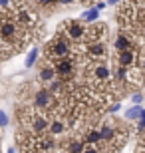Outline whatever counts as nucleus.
<instances>
[{
    "label": "nucleus",
    "instance_id": "obj_10",
    "mask_svg": "<svg viewBox=\"0 0 145 153\" xmlns=\"http://www.w3.org/2000/svg\"><path fill=\"white\" fill-rule=\"evenodd\" d=\"M117 66H123V68H127V70L137 68L139 66V48L117 52Z\"/></svg>",
    "mask_w": 145,
    "mask_h": 153
},
{
    "label": "nucleus",
    "instance_id": "obj_17",
    "mask_svg": "<svg viewBox=\"0 0 145 153\" xmlns=\"http://www.w3.org/2000/svg\"><path fill=\"white\" fill-rule=\"evenodd\" d=\"M141 115H143V108L141 105H131L125 111V121H139Z\"/></svg>",
    "mask_w": 145,
    "mask_h": 153
},
{
    "label": "nucleus",
    "instance_id": "obj_1",
    "mask_svg": "<svg viewBox=\"0 0 145 153\" xmlns=\"http://www.w3.org/2000/svg\"><path fill=\"white\" fill-rule=\"evenodd\" d=\"M84 76L88 82V88L100 91V94H107L113 90V70L106 60H100V62L86 60Z\"/></svg>",
    "mask_w": 145,
    "mask_h": 153
},
{
    "label": "nucleus",
    "instance_id": "obj_18",
    "mask_svg": "<svg viewBox=\"0 0 145 153\" xmlns=\"http://www.w3.org/2000/svg\"><path fill=\"white\" fill-rule=\"evenodd\" d=\"M97 16H100V10L97 8H88V10L82 14V22H89V24H95V20H97Z\"/></svg>",
    "mask_w": 145,
    "mask_h": 153
},
{
    "label": "nucleus",
    "instance_id": "obj_19",
    "mask_svg": "<svg viewBox=\"0 0 145 153\" xmlns=\"http://www.w3.org/2000/svg\"><path fill=\"white\" fill-rule=\"evenodd\" d=\"M38 56H40V50L38 48H32L30 54H28V58H26V68H32L34 64H36V60H38Z\"/></svg>",
    "mask_w": 145,
    "mask_h": 153
},
{
    "label": "nucleus",
    "instance_id": "obj_7",
    "mask_svg": "<svg viewBox=\"0 0 145 153\" xmlns=\"http://www.w3.org/2000/svg\"><path fill=\"white\" fill-rule=\"evenodd\" d=\"M58 30L64 32L74 44H84L86 36H88V28L84 26L82 20H66V22H62L58 26Z\"/></svg>",
    "mask_w": 145,
    "mask_h": 153
},
{
    "label": "nucleus",
    "instance_id": "obj_29",
    "mask_svg": "<svg viewBox=\"0 0 145 153\" xmlns=\"http://www.w3.org/2000/svg\"><path fill=\"white\" fill-rule=\"evenodd\" d=\"M106 6H107V2H97V4H95V8H97V10H103Z\"/></svg>",
    "mask_w": 145,
    "mask_h": 153
},
{
    "label": "nucleus",
    "instance_id": "obj_5",
    "mask_svg": "<svg viewBox=\"0 0 145 153\" xmlns=\"http://www.w3.org/2000/svg\"><path fill=\"white\" fill-rule=\"evenodd\" d=\"M76 54H82L80 48L74 44L64 32H60V30H58L56 36L44 46V56H46V60H50V62H56V60H62V58L76 56Z\"/></svg>",
    "mask_w": 145,
    "mask_h": 153
},
{
    "label": "nucleus",
    "instance_id": "obj_14",
    "mask_svg": "<svg viewBox=\"0 0 145 153\" xmlns=\"http://www.w3.org/2000/svg\"><path fill=\"white\" fill-rule=\"evenodd\" d=\"M84 149H86L84 137H70V139L64 143V147L60 145V153H82Z\"/></svg>",
    "mask_w": 145,
    "mask_h": 153
},
{
    "label": "nucleus",
    "instance_id": "obj_21",
    "mask_svg": "<svg viewBox=\"0 0 145 153\" xmlns=\"http://www.w3.org/2000/svg\"><path fill=\"white\" fill-rule=\"evenodd\" d=\"M143 100H145V94H141V91H137V94H133V96H131V102H133V105H139Z\"/></svg>",
    "mask_w": 145,
    "mask_h": 153
},
{
    "label": "nucleus",
    "instance_id": "obj_2",
    "mask_svg": "<svg viewBox=\"0 0 145 153\" xmlns=\"http://www.w3.org/2000/svg\"><path fill=\"white\" fill-rule=\"evenodd\" d=\"M101 131V149L107 153H117L127 143L129 137V125H123L121 121L107 119L100 125Z\"/></svg>",
    "mask_w": 145,
    "mask_h": 153
},
{
    "label": "nucleus",
    "instance_id": "obj_16",
    "mask_svg": "<svg viewBox=\"0 0 145 153\" xmlns=\"http://www.w3.org/2000/svg\"><path fill=\"white\" fill-rule=\"evenodd\" d=\"M103 36H106V24H91L88 28L86 42H97V40H103Z\"/></svg>",
    "mask_w": 145,
    "mask_h": 153
},
{
    "label": "nucleus",
    "instance_id": "obj_3",
    "mask_svg": "<svg viewBox=\"0 0 145 153\" xmlns=\"http://www.w3.org/2000/svg\"><path fill=\"white\" fill-rule=\"evenodd\" d=\"M18 121H20V125H22V131H28V133H32V135H44V133L50 131L52 115L36 109L34 105H28V108L20 109Z\"/></svg>",
    "mask_w": 145,
    "mask_h": 153
},
{
    "label": "nucleus",
    "instance_id": "obj_8",
    "mask_svg": "<svg viewBox=\"0 0 145 153\" xmlns=\"http://www.w3.org/2000/svg\"><path fill=\"white\" fill-rule=\"evenodd\" d=\"M80 52H82L84 60H91V62H100V60H106L107 58V46L103 40L80 44Z\"/></svg>",
    "mask_w": 145,
    "mask_h": 153
},
{
    "label": "nucleus",
    "instance_id": "obj_26",
    "mask_svg": "<svg viewBox=\"0 0 145 153\" xmlns=\"http://www.w3.org/2000/svg\"><path fill=\"white\" fill-rule=\"evenodd\" d=\"M10 0H0V8H4V10H8V8H10Z\"/></svg>",
    "mask_w": 145,
    "mask_h": 153
},
{
    "label": "nucleus",
    "instance_id": "obj_20",
    "mask_svg": "<svg viewBox=\"0 0 145 153\" xmlns=\"http://www.w3.org/2000/svg\"><path fill=\"white\" fill-rule=\"evenodd\" d=\"M36 4H38L40 8H52V6L58 4V0H36Z\"/></svg>",
    "mask_w": 145,
    "mask_h": 153
},
{
    "label": "nucleus",
    "instance_id": "obj_12",
    "mask_svg": "<svg viewBox=\"0 0 145 153\" xmlns=\"http://www.w3.org/2000/svg\"><path fill=\"white\" fill-rule=\"evenodd\" d=\"M68 127H70V123H68V117H64V115H54L50 121V135L58 137V135H64L68 131Z\"/></svg>",
    "mask_w": 145,
    "mask_h": 153
},
{
    "label": "nucleus",
    "instance_id": "obj_30",
    "mask_svg": "<svg viewBox=\"0 0 145 153\" xmlns=\"http://www.w3.org/2000/svg\"><path fill=\"white\" fill-rule=\"evenodd\" d=\"M6 153H16V149H14V147H8V151H6Z\"/></svg>",
    "mask_w": 145,
    "mask_h": 153
},
{
    "label": "nucleus",
    "instance_id": "obj_23",
    "mask_svg": "<svg viewBox=\"0 0 145 153\" xmlns=\"http://www.w3.org/2000/svg\"><path fill=\"white\" fill-rule=\"evenodd\" d=\"M6 125H8V115L4 109H0V127H6Z\"/></svg>",
    "mask_w": 145,
    "mask_h": 153
},
{
    "label": "nucleus",
    "instance_id": "obj_28",
    "mask_svg": "<svg viewBox=\"0 0 145 153\" xmlns=\"http://www.w3.org/2000/svg\"><path fill=\"white\" fill-rule=\"evenodd\" d=\"M119 2H125V0H107V6H115Z\"/></svg>",
    "mask_w": 145,
    "mask_h": 153
},
{
    "label": "nucleus",
    "instance_id": "obj_6",
    "mask_svg": "<svg viewBox=\"0 0 145 153\" xmlns=\"http://www.w3.org/2000/svg\"><path fill=\"white\" fill-rule=\"evenodd\" d=\"M30 105H34L36 109L44 111V114L54 115V111H56V108H58V97L54 96L48 88H40V90H36Z\"/></svg>",
    "mask_w": 145,
    "mask_h": 153
},
{
    "label": "nucleus",
    "instance_id": "obj_9",
    "mask_svg": "<svg viewBox=\"0 0 145 153\" xmlns=\"http://www.w3.org/2000/svg\"><path fill=\"white\" fill-rule=\"evenodd\" d=\"M82 58V54H76V56H70V58H62V60H56L54 68H56V74L58 78L66 79V82H72L74 76H76V70H78V60Z\"/></svg>",
    "mask_w": 145,
    "mask_h": 153
},
{
    "label": "nucleus",
    "instance_id": "obj_11",
    "mask_svg": "<svg viewBox=\"0 0 145 153\" xmlns=\"http://www.w3.org/2000/svg\"><path fill=\"white\" fill-rule=\"evenodd\" d=\"M137 36L129 34V32H125V30H119L115 36V40H113V48H115L117 52H123V50H131V48H137Z\"/></svg>",
    "mask_w": 145,
    "mask_h": 153
},
{
    "label": "nucleus",
    "instance_id": "obj_4",
    "mask_svg": "<svg viewBox=\"0 0 145 153\" xmlns=\"http://www.w3.org/2000/svg\"><path fill=\"white\" fill-rule=\"evenodd\" d=\"M8 12L16 18L18 24H20L24 30H28L30 34H34V38L40 36V24H42V20H40L38 12L32 10V6H28L26 0H16V2H12L10 8H8Z\"/></svg>",
    "mask_w": 145,
    "mask_h": 153
},
{
    "label": "nucleus",
    "instance_id": "obj_24",
    "mask_svg": "<svg viewBox=\"0 0 145 153\" xmlns=\"http://www.w3.org/2000/svg\"><path fill=\"white\" fill-rule=\"evenodd\" d=\"M117 109H119V102H115V103H112V105H107V111H109V114H115Z\"/></svg>",
    "mask_w": 145,
    "mask_h": 153
},
{
    "label": "nucleus",
    "instance_id": "obj_25",
    "mask_svg": "<svg viewBox=\"0 0 145 153\" xmlns=\"http://www.w3.org/2000/svg\"><path fill=\"white\" fill-rule=\"evenodd\" d=\"M135 153H145V137L139 141V145H137V151Z\"/></svg>",
    "mask_w": 145,
    "mask_h": 153
},
{
    "label": "nucleus",
    "instance_id": "obj_27",
    "mask_svg": "<svg viewBox=\"0 0 145 153\" xmlns=\"http://www.w3.org/2000/svg\"><path fill=\"white\" fill-rule=\"evenodd\" d=\"M76 0H58V4H62V6H70V4H74Z\"/></svg>",
    "mask_w": 145,
    "mask_h": 153
},
{
    "label": "nucleus",
    "instance_id": "obj_13",
    "mask_svg": "<svg viewBox=\"0 0 145 153\" xmlns=\"http://www.w3.org/2000/svg\"><path fill=\"white\" fill-rule=\"evenodd\" d=\"M38 78H40V82H44V84H52V82L58 78L56 68H54V64H52L50 60H44V64L40 66V70H38Z\"/></svg>",
    "mask_w": 145,
    "mask_h": 153
},
{
    "label": "nucleus",
    "instance_id": "obj_22",
    "mask_svg": "<svg viewBox=\"0 0 145 153\" xmlns=\"http://www.w3.org/2000/svg\"><path fill=\"white\" fill-rule=\"evenodd\" d=\"M101 151H103L101 147H95V145H86V149L82 153H101Z\"/></svg>",
    "mask_w": 145,
    "mask_h": 153
},
{
    "label": "nucleus",
    "instance_id": "obj_15",
    "mask_svg": "<svg viewBox=\"0 0 145 153\" xmlns=\"http://www.w3.org/2000/svg\"><path fill=\"white\" fill-rule=\"evenodd\" d=\"M84 141H86V145H95V147H101V131H100V127H88V129L84 131Z\"/></svg>",
    "mask_w": 145,
    "mask_h": 153
}]
</instances>
